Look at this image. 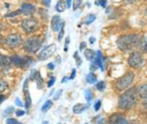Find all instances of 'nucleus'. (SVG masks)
Returning <instances> with one entry per match:
<instances>
[{"instance_id": "nucleus-1", "label": "nucleus", "mask_w": 147, "mask_h": 124, "mask_svg": "<svg viewBox=\"0 0 147 124\" xmlns=\"http://www.w3.org/2000/svg\"><path fill=\"white\" fill-rule=\"evenodd\" d=\"M138 89L132 87L120 96L118 100V106L123 110H129L136 105L138 101Z\"/></svg>"}, {"instance_id": "nucleus-2", "label": "nucleus", "mask_w": 147, "mask_h": 124, "mask_svg": "<svg viewBox=\"0 0 147 124\" xmlns=\"http://www.w3.org/2000/svg\"><path fill=\"white\" fill-rule=\"evenodd\" d=\"M142 37H140L139 35H126L120 36L117 41V44L118 48L123 52H129L132 51L135 47H137L139 45L140 40Z\"/></svg>"}, {"instance_id": "nucleus-3", "label": "nucleus", "mask_w": 147, "mask_h": 124, "mask_svg": "<svg viewBox=\"0 0 147 124\" xmlns=\"http://www.w3.org/2000/svg\"><path fill=\"white\" fill-rule=\"evenodd\" d=\"M42 41L39 36H32L29 37L24 43V49L30 54H35L39 51L42 46Z\"/></svg>"}, {"instance_id": "nucleus-4", "label": "nucleus", "mask_w": 147, "mask_h": 124, "mask_svg": "<svg viewBox=\"0 0 147 124\" xmlns=\"http://www.w3.org/2000/svg\"><path fill=\"white\" fill-rule=\"evenodd\" d=\"M134 79H135V74L130 72V73H127L126 74H125L123 77H121L120 79H118V81L116 83V88L118 91H123L128 88Z\"/></svg>"}, {"instance_id": "nucleus-5", "label": "nucleus", "mask_w": 147, "mask_h": 124, "mask_svg": "<svg viewBox=\"0 0 147 124\" xmlns=\"http://www.w3.org/2000/svg\"><path fill=\"white\" fill-rule=\"evenodd\" d=\"M144 63V58L139 52H132L128 58V64L133 68H139Z\"/></svg>"}, {"instance_id": "nucleus-6", "label": "nucleus", "mask_w": 147, "mask_h": 124, "mask_svg": "<svg viewBox=\"0 0 147 124\" xmlns=\"http://www.w3.org/2000/svg\"><path fill=\"white\" fill-rule=\"evenodd\" d=\"M22 27L24 30V32L28 33H33L36 30L37 27H38V22L35 18L34 17H28V18H24L22 21Z\"/></svg>"}, {"instance_id": "nucleus-7", "label": "nucleus", "mask_w": 147, "mask_h": 124, "mask_svg": "<svg viewBox=\"0 0 147 124\" xmlns=\"http://www.w3.org/2000/svg\"><path fill=\"white\" fill-rule=\"evenodd\" d=\"M11 63L16 67H27L32 63V58L30 57H21L19 55H13L10 57Z\"/></svg>"}, {"instance_id": "nucleus-8", "label": "nucleus", "mask_w": 147, "mask_h": 124, "mask_svg": "<svg viewBox=\"0 0 147 124\" xmlns=\"http://www.w3.org/2000/svg\"><path fill=\"white\" fill-rule=\"evenodd\" d=\"M5 44H7L9 47L16 48V47L20 46V45L23 44V39H22L20 35L12 34V35H8L7 37H6Z\"/></svg>"}, {"instance_id": "nucleus-9", "label": "nucleus", "mask_w": 147, "mask_h": 124, "mask_svg": "<svg viewBox=\"0 0 147 124\" xmlns=\"http://www.w3.org/2000/svg\"><path fill=\"white\" fill-rule=\"evenodd\" d=\"M56 49H57V46H56L55 44H50L49 46L45 47L40 52V54L38 55V59L42 60V61L48 59V58H50L54 54V52L56 51Z\"/></svg>"}, {"instance_id": "nucleus-10", "label": "nucleus", "mask_w": 147, "mask_h": 124, "mask_svg": "<svg viewBox=\"0 0 147 124\" xmlns=\"http://www.w3.org/2000/svg\"><path fill=\"white\" fill-rule=\"evenodd\" d=\"M108 124H128V121L122 113H114L108 119Z\"/></svg>"}, {"instance_id": "nucleus-11", "label": "nucleus", "mask_w": 147, "mask_h": 124, "mask_svg": "<svg viewBox=\"0 0 147 124\" xmlns=\"http://www.w3.org/2000/svg\"><path fill=\"white\" fill-rule=\"evenodd\" d=\"M51 27H52V29L55 32H58L59 30H61V28L62 27H64V23L61 20V18L59 16H54L52 18V23H51Z\"/></svg>"}, {"instance_id": "nucleus-12", "label": "nucleus", "mask_w": 147, "mask_h": 124, "mask_svg": "<svg viewBox=\"0 0 147 124\" xmlns=\"http://www.w3.org/2000/svg\"><path fill=\"white\" fill-rule=\"evenodd\" d=\"M21 11L23 14H24L25 16H31L34 14V12L35 11V7L34 5H31V4H27L24 3L21 5Z\"/></svg>"}, {"instance_id": "nucleus-13", "label": "nucleus", "mask_w": 147, "mask_h": 124, "mask_svg": "<svg viewBox=\"0 0 147 124\" xmlns=\"http://www.w3.org/2000/svg\"><path fill=\"white\" fill-rule=\"evenodd\" d=\"M30 78L32 80H34L36 82L38 89H42V84H43V80H42V78L39 72H34V73L31 74Z\"/></svg>"}, {"instance_id": "nucleus-14", "label": "nucleus", "mask_w": 147, "mask_h": 124, "mask_svg": "<svg viewBox=\"0 0 147 124\" xmlns=\"http://www.w3.org/2000/svg\"><path fill=\"white\" fill-rule=\"evenodd\" d=\"M11 59L10 57L0 55V67L1 68H9L11 65Z\"/></svg>"}, {"instance_id": "nucleus-15", "label": "nucleus", "mask_w": 147, "mask_h": 124, "mask_svg": "<svg viewBox=\"0 0 147 124\" xmlns=\"http://www.w3.org/2000/svg\"><path fill=\"white\" fill-rule=\"evenodd\" d=\"M88 108V106L84 103H77L73 106V112L75 114H80L81 112H83L84 110Z\"/></svg>"}, {"instance_id": "nucleus-16", "label": "nucleus", "mask_w": 147, "mask_h": 124, "mask_svg": "<svg viewBox=\"0 0 147 124\" xmlns=\"http://www.w3.org/2000/svg\"><path fill=\"white\" fill-rule=\"evenodd\" d=\"M95 63L98 64V67H100V69L102 71H104V68H103V57H102V54H101L100 51L97 52V55H96V57H95Z\"/></svg>"}, {"instance_id": "nucleus-17", "label": "nucleus", "mask_w": 147, "mask_h": 124, "mask_svg": "<svg viewBox=\"0 0 147 124\" xmlns=\"http://www.w3.org/2000/svg\"><path fill=\"white\" fill-rule=\"evenodd\" d=\"M66 8H67V5H66L65 1H63V0H59V1L57 2L56 6H55V9H56L57 12L61 13V12L64 11Z\"/></svg>"}, {"instance_id": "nucleus-18", "label": "nucleus", "mask_w": 147, "mask_h": 124, "mask_svg": "<svg viewBox=\"0 0 147 124\" xmlns=\"http://www.w3.org/2000/svg\"><path fill=\"white\" fill-rule=\"evenodd\" d=\"M138 47L143 52V53H147V37H142L141 38Z\"/></svg>"}, {"instance_id": "nucleus-19", "label": "nucleus", "mask_w": 147, "mask_h": 124, "mask_svg": "<svg viewBox=\"0 0 147 124\" xmlns=\"http://www.w3.org/2000/svg\"><path fill=\"white\" fill-rule=\"evenodd\" d=\"M84 55L86 57V59L88 60V61H93L96 57V53L91 50V49H86L84 51Z\"/></svg>"}, {"instance_id": "nucleus-20", "label": "nucleus", "mask_w": 147, "mask_h": 124, "mask_svg": "<svg viewBox=\"0 0 147 124\" xmlns=\"http://www.w3.org/2000/svg\"><path fill=\"white\" fill-rule=\"evenodd\" d=\"M138 93H139V96L142 97L143 99H144V100L147 99V84L142 85L138 89Z\"/></svg>"}, {"instance_id": "nucleus-21", "label": "nucleus", "mask_w": 147, "mask_h": 124, "mask_svg": "<svg viewBox=\"0 0 147 124\" xmlns=\"http://www.w3.org/2000/svg\"><path fill=\"white\" fill-rule=\"evenodd\" d=\"M53 105V101H51V100H48V101H46L45 102H44V104L42 105V112H48V110L52 108V106Z\"/></svg>"}, {"instance_id": "nucleus-22", "label": "nucleus", "mask_w": 147, "mask_h": 124, "mask_svg": "<svg viewBox=\"0 0 147 124\" xmlns=\"http://www.w3.org/2000/svg\"><path fill=\"white\" fill-rule=\"evenodd\" d=\"M25 93V104H24V107L26 109H29L32 105V99H31V96L28 91H25L24 92Z\"/></svg>"}, {"instance_id": "nucleus-23", "label": "nucleus", "mask_w": 147, "mask_h": 124, "mask_svg": "<svg viewBox=\"0 0 147 124\" xmlns=\"http://www.w3.org/2000/svg\"><path fill=\"white\" fill-rule=\"evenodd\" d=\"M86 80H87L88 83L93 84V83H95L96 82H97V76L95 75V74L90 73V74H88L87 75Z\"/></svg>"}, {"instance_id": "nucleus-24", "label": "nucleus", "mask_w": 147, "mask_h": 124, "mask_svg": "<svg viewBox=\"0 0 147 124\" xmlns=\"http://www.w3.org/2000/svg\"><path fill=\"white\" fill-rule=\"evenodd\" d=\"M84 94H85V98H86V100H87L88 102H90V101H92V99H93V93H92V91H91V90L87 89V90L85 91Z\"/></svg>"}, {"instance_id": "nucleus-25", "label": "nucleus", "mask_w": 147, "mask_h": 124, "mask_svg": "<svg viewBox=\"0 0 147 124\" xmlns=\"http://www.w3.org/2000/svg\"><path fill=\"white\" fill-rule=\"evenodd\" d=\"M95 19H96V16H95V15H88V16L85 18L84 24H86V25L91 24L92 22H94V21H95Z\"/></svg>"}, {"instance_id": "nucleus-26", "label": "nucleus", "mask_w": 147, "mask_h": 124, "mask_svg": "<svg viewBox=\"0 0 147 124\" xmlns=\"http://www.w3.org/2000/svg\"><path fill=\"white\" fill-rule=\"evenodd\" d=\"M7 88H8L7 82L3 81V80H0V93L4 92V91H5Z\"/></svg>"}, {"instance_id": "nucleus-27", "label": "nucleus", "mask_w": 147, "mask_h": 124, "mask_svg": "<svg viewBox=\"0 0 147 124\" xmlns=\"http://www.w3.org/2000/svg\"><path fill=\"white\" fill-rule=\"evenodd\" d=\"M96 88L98 91H103L106 88V82L104 81H100L97 84H96Z\"/></svg>"}, {"instance_id": "nucleus-28", "label": "nucleus", "mask_w": 147, "mask_h": 124, "mask_svg": "<svg viewBox=\"0 0 147 124\" xmlns=\"http://www.w3.org/2000/svg\"><path fill=\"white\" fill-rule=\"evenodd\" d=\"M21 13H22L21 9H18V10H16V11H14V12L8 13V14H6L5 16V17H12V16H16L20 15Z\"/></svg>"}, {"instance_id": "nucleus-29", "label": "nucleus", "mask_w": 147, "mask_h": 124, "mask_svg": "<svg viewBox=\"0 0 147 124\" xmlns=\"http://www.w3.org/2000/svg\"><path fill=\"white\" fill-rule=\"evenodd\" d=\"M74 58L76 59L77 66H80V64H81L82 61H81L80 57V56H79V55H78V52H75V54H74Z\"/></svg>"}, {"instance_id": "nucleus-30", "label": "nucleus", "mask_w": 147, "mask_h": 124, "mask_svg": "<svg viewBox=\"0 0 147 124\" xmlns=\"http://www.w3.org/2000/svg\"><path fill=\"white\" fill-rule=\"evenodd\" d=\"M14 107H12V106H10V107H7L5 110V112H4V115H5V116H7V115H10V114H12L13 113V112H14Z\"/></svg>"}, {"instance_id": "nucleus-31", "label": "nucleus", "mask_w": 147, "mask_h": 124, "mask_svg": "<svg viewBox=\"0 0 147 124\" xmlns=\"http://www.w3.org/2000/svg\"><path fill=\"white\" fill-rule=\"evenodd\" d=\"M82 1L81 0H74L73 1V10H77L79 7H80V5H81Z\"/></svg>"}, {"instance_id": "nucleus-32", "label": "nucleus", "mask_w": 147, "mask_h": 124, "mask_svg": "<svg viewBox=\"0 0 147 124\" xmlns=\"http://www.w3.org/2000/svg\"><path fill=\"white\" fill-rule=\"evenodd\" d=\"M55 82V77L54 76H51L50 78V81L48 82V84H47V86L48 87H52L53 85V83Z\"/></svg>"}, {"instance_id": "nucleus-33", "label": "nucleus", "mask_w": 147, "mask_h": 124, "mask_svg": "<svg viewBox=\"0 0 147 124\" xmlns=\"http://www.w3.org/2000/svg\"><path fill=\"white\" fill-rule=\"evenodd\" d=\"M100 107H101V101H98L97 102L95 103V105H94V109H95L96 112H98V110L100 109Z\"/></svg>"}, {"instance_id": "nucleus-34", "label": "nucleus", "mask_w": 147, "mask_h": 124, "mask_svg": "<svg viewBox=\"0 0 147 124\" xmlns=\"http://www.w3.org/2000/svg\"><path fill=\"white\" fill-rule=\"evenodd\" d=\"M97 5H101L102 7H106V5H107V0H99L98 2H97Z\"/></svg>"}, {"instance_id": "nucleus-35", "label": "nucleus", "mask_w": 147, "mask_h": 124, "mask_svg": "<svg viewBox=\"0 0 147 124\" xmlns=\"http://www.w3.org/2000/svg\"><path fill=\"white\" fill-rule=\"evenodd\" d=\"M16 114L17 117H21V116L25 114V112H24V110H17L16 112Z\"/></svg>"}, {"instance_id": "nucleus-36", "label": "nucleus", "mask_w": 147, "mask_h": 124, "mask_svg": "<svg viewBox=\"0 0 147 124\" xmlns=\"http://www.w3.org/2000/svg\"><path fill=\"white\" fill-rule=\"evenodd\" d=\"M17 123V121L16 119H12V118H9L6 121V124H16Z\"/></svg>"}, {"instance_id": "nucleus-37", "label": "nucleus", "mask_w": 147, "mask_h": 124, "mask_svg": "<svg viewBox=\"0 0 147 124\" xmlns=\"http://www.w3.org/2000/svg\"><path fill=\"white\" fill-rule=\"evenodd\" d=\"M63 35H64V30H63V27H62L61 28V30H60L59 35H58V40H59V41L61 40V38H62V36H63Z\"/></svg>"}, {"instance_id": "nucleus-38", "label": "nucleus", "mask_w": 147, "mask_h": 124, "mask_svg": "<svg viewBox=\"0 0 147 124\" xmlns=\"http://www.w3.org/2000/svg\"><path fill=\"white\" fill-rule=\"evenodd\" d=\"M69 42H71V39H69V37L66 38V40H65V48H64L65 52L68 51V46H69Z\"/></svg>"}, {"instance_id": "nucleus-39", "label": "nucleus", "mask_w": 147, "mask_h": 124, "mask_svg": "<svg viewBox=\"0 0 147 124\" xmlns=\"http://www.w3.org/2000/svg\"><path fill=\"white\" fill-rule=\"evenodd\" d=\"M61 93H62V90H59L58 92L55 93V95H54V100H58Z\"/></svg>"}, {"instance_id": "nucleus-40", "label": "nucleus", "mask_w": 147, "mask_h": 124, "mask_svg": "<svg viewBox=\"0 0 147 124\" xmlns=\"http://www.w3.org/2000/svg\"><path fill=\"white\" fill-rule=\"evenodd\" d=\"M16 104L17 106H19V107H23L24 106V104L22 103V102H21V100L19 99V98L17 97L16 99Z\"/></svg>"}, {"instance_id": "nucleus-41", "label": "nucleus", "mask_w": 147, "mask_h": 124, "mask_svg": "<svg viewBox=\"0 0 147 124\" xmlns=\"http://www.w3.org/2000/svg\"><path fill=\"white\" fill-rule=\"evenodd\" d=\"M97 69H98V64L96 63L95 62L90 64V71H95V70H97Z\"/></svg>"}, {"instance_id": "nucleus-42", "label": "nucleus", "mask_w": 147, "mask_h": 124, "mask_svg": "<svg viewBox=\"0 0 147 124\" xmlns=\"http://www.w3.org/2000/svg\"><path fill=\"white\" fill-rule=\"evenodd\" d=\"M87 47V44L85 43V42H82L81 44H80V51H84V49Z\"/></svg>"}, {"instance_id": "nucleus-43", "label": "nucleus", "mask_w": 147, "mask_h": 124, "mask_svg": "<svg viewBox=\"0 0 147 124\" xmlns=\"http://www.w3.org/2000/svg\"><path fill=\"white\" fill-rule=\"evenodd\" d=\"M75 75H76V70L75 69H72V72H71V75L69 77V80H72L75 78Z\"/></svg>"}, {"instance_id": "nucleus-44", "label": "nucleus", "mask_w": 147, "mask_h": 124, "mask_svg": "<svg viewBox=\"0 0 147 124\" xmlns=\"http://www.w3.org/2000/svg\"><path fill=\"white\" fill-rule=\"evenodd\" d=\"M47 67H48V69H50V70H53V69L55 68L54 63H48Z\"/></svg>"}, {"instance_id": "nucleus-45", "label": "nucleus", "mask_w": 147, "mask_h": 124, "mask_svg": "<svg viewBox=\"0 0 147 124\" xmlns=\"http://www.w3.org/2000/svg\"><path fill=\"white\" fill-rule=\"evenodd\" d=\"M42 4L46 6H49L51 5V0H42Z\"/></svg>"}, {"instance_id": "nucleus-46", "label": "nucleus", "mask_w": 147, "mask_h": 124, "mask_svg": "<svg viewBox=\"0 0 147 124\" xmlns=\"http://www.w3.org/2000/svg\"><path fill=\"white\" fill-rule=\"evenodd\" d=\"M106 122H107V121H106V119H100L98 121V124H106Z\"/></svg>"}, {"instance_id": "nucleus-47", "label": "nucleus", "mask_w": 147, "mask_h": 124, "mask_svg": "<svg viewBox=\"0 0 147 124\" xmlns=\"http://www.w3.org/2000/svg\"><path fill=\"white\" fill-rule=\"evenodd\" d=\"M71 0H66V5L68 8L71 7Z\"/></svg>"}, {"instance_id": "nucleus-48", "label": "nucleus", "mask_w": 147, "mask_h": 124, "mask_svg": "<svg viewBox=\"0 0 147 124\" xmlns=\"http://www.w3.org/2000/svg\"><path fill=\"white\" fill-rule=\"evenodd\" d=\"M5 100V97L2 94H0V104H1Z\"/></svg>"}, {"instance_id": "nucleus-49", "label": "nucleus", "mask_w": 147, "mask_h": 124, "mask_svg": "<svg viewBox=\"0 0 147 124\" xmlns=\"http://www.w3.org/2000/svg\"><path fill=\"white\" fill-rule=\"evenodd\" d=\"M125 1H126V3H127V4H133V3L136 2L137 0H125Z\"/></svg>"}, {"instance_id": "nucleus-50", "label": "nucleus", "mask_w": 147, "mask_h": 124, "mask_svg": "<svg viewBox=\"0 0 147 124\" xmlns=\"http://www.w3.org/2000/svg\"><path fill=\"white\" fill-rule=\"evenodd\" d=\"M95 41H96V39L94 37H90V38H89V43H90V44H94Z\"/></svg>"}, {"instance_id": "nucleus-51", "label": "nucleus", "mask_w": 147, "mask_h": 124, "mask_svg": "<svg viewBox=\"0 0 147 124\" xmlns=\"http://www.w3.org/2000/svg\"><path fill=\"white\" fill-rule=\"evenodd\" d=\"M3 42H4V38H3V36L1 35H0V44H1Z\"/></svg>"}, {"instance_id": "nucleus-52", "label": "nucleus", "mask_w": 147, "mask_h": 124, "mask_svg": "<svg viewBox=\"0 0 147 124\" xmlns=\"http://www.w3.org/2000/svg\"><path fill=\"white\" fill-rule=\"evenodd\" d=\"M68 79H69L68 77H64V78H63V79L61 80V83H62V82H66V80H68Z\"/></svg>"}, {"instance_id": "nucleus-53", "label": "nucleus", "mask_w": 147, "mask_h": 124, "mask_svg": "<svg viewBox=\"0 0 147 124\" xmlns=\"http://www.w3.org/2000/svg\"><path fill=\"white\" fill-rule=\"evenodd\" d=\"M57 62H58V63H61V57L60 56H57Z\"/></svg>"}, {"instance_id": "nucleus-54", "label": "nucleus", "mask_w": 147, "mask_h": 124, "mask_svg": "<svg viewBox=\"0 0 147 124\" xmlns=\"http://www.w3.org/2000/svg\"><path fill=\"white\" fill-rule=\"evenodd\" d=\"M42 124H50V123H49L48 121H43V122H42Z\"/></svg>"}, {"instance_id": "nucleus-55", "label": "nucleus", "mask_w": 147, "mask_h": 124, "mask_svg": "<svg viewBox=\"0 0 147 124\" xmlns=\"http://www.w3.org/2000/svg\"><path fill=\"white\" fill-rule=\"evenodd\" d=\"M16 124H22V123H21V122H17Z\"/></svg>"}, {"instance_id": "nucleus-56", "label": "nucleus", "mask_w": 147, "mask_h": 124, "mask_svg": "<svg viewBox=\"0 0 147 124\" xmlns=\"http://www.w3.org/2000/svg\"><path fill=\"white\" fill-rule=\"evenodd\" d=\"M59 124H66V123H59Z\"/></svg>"}, {"instance_id": "nucleus-57", "label": "nucleus", "mask_w": 147, "mask_h": 124, "mask_svg": "<svg viewBox=\"0 0 147 124\" xmlns=\"http://www.w3.org/2000/svg\"><path fill=\"white\" fill-rule=\"evenodd\" d=\"M86 124H88V123H86Z\"/></svg>"}, {"instance_id": "nucleus-58", "label": "nucleus", "mask_w": 147, "mask_h": 124, "mask_svg": "<svg viewBox=\"0 0 147 124\" xmlns=\"http://www.w3.org/2000/svg\"><path fill=\"white\" fill-rule=\"evenodd\" d=\"M146 12H147V10H146Z\"/></svg>"}]
</instances>
